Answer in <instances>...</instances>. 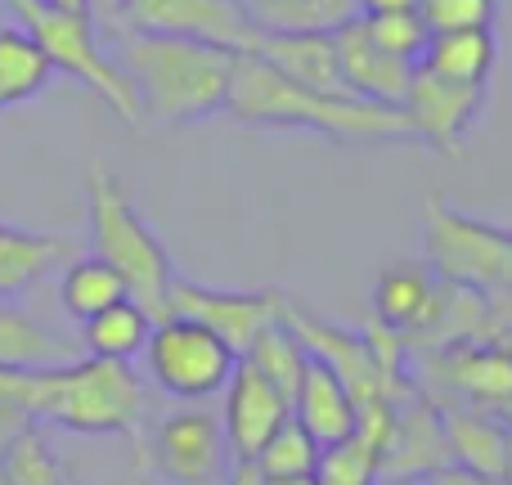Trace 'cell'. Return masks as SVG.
Listing matches in <instances>:
<instances>
[{"instance_id":"1f68e13d","label":"cell","mask_w":512,"mask_h":485,"mask_svg":"<svg viewBox=\"0 0 512 485\" xmlns=\"http://www.w3.org/2000/svg\"><path fill=\"white\" fill-rule=\"evenodd\" d=\"M512 333V288L486 292V337H508Z\"/></svg>"},{"instance_id":"b9f144b4","label":"cell","mask_w":512,"mask_h":485,"mask_svg":"<svg viewBox=\"0 0 512 485\" xmlns=\"http://www.w3.org/2000/svg\"><path fill=\"white\" fill-rule=\"evenodd\" d=\"M378 485H414V481H378Z\"/></svg>"},{"instance_id":"7402d4cb","label":"cell","mask_w":512,"mask_h":485,"mask_svg":"<svg viewBox=\"0 0 512 485\" xmlns=\"http://www.w3.org/2000/svg\"><path fill=\"white\" fill-rule=\"evenodd\" d=\"M72 256V243L59 234H32L0 221V297H18Z\"/></svg>"},{"instance_id":"7a4b0ae2","label":"cell","mask_w":512,"mask_h":485,"mask_svg":"<svg viewBox=\"0 0 512 485\" xmlns=\"http://www.w3.org/2000/svg\"><path fill=\"white\" fill-rule=\"evenodd\" d=\"M113 59L140 99V122H153L162 131H185V126L225 113L234 50L185 41V36L122 32Z\"/></svg>"},{"instance_id":"52a82bcc","label":"cell","mask_w":512,"mask_h":485,"mask_svg":"<svg viewBox=\"0 0 512 485\" xmlns=\"http://www.w3.org/2000/svg\"><path fill=\"white\" fill-rule=\"evenodd\" d=\"M149 32V36H185V41L221 45V50H252L256 23L243 0H122L108 23V36Z\"/></svg>"},{"instance_id":"f35d334b","label":"cell","mask_w":512,"mask_h":485,"mask_svg":"<svg viewBox=\"0 0 512 485\" xmlns=\"http://www.w3.org/2000/svg\"><path fill=\"white\" fill-rule=\"evenodd\" d=\"M50 9H68V14H90V0H41Z\"/></svg>"},{"instance_id":"5b68a950","label":"cell","mask_w":512,"mask_h":485,"mask_svg":"<svg viewBox=\"0 0 512 485\" xmlns=\"http://www.w3.org/2000/svg\"><path fill=\"white\" fill-rule=\"evenodd\" d=\"M508 230L468 216L445 194H427L423 207V265L436 274V283L472 292L499 288V265H504Z\"/></svg>"},{"instance_id":"e575fe53","label":"cell","mask_w":512,"mask_h":485,"mask_svg":"<svg viewBox=\"0 0 512 485\" xmlns=\"http://www.w3.org/2000/svg\"><path fill=\"white\" fill-rule=\"evenodd\" d=\"M225 485H270L265 481V472L256 468V459H230V468H225Z\"/></svg>"},{"instance_id":"d6986e66","label":"cell","mask_w":512,"mask_h":485,"mask_svg":"<svg viewBox=\"0 0 512 485\" xmlns=\"http://www.w3.org/2000/svg\"><path fill=\"white\" fill-rule=\"evenodd\" d=\"M72 360H81V346L72 337L54 333L50 324H41L14 297H0V369L41 373V369H63Z\"/></svg>"},{"instance_id":"e0dca14e","label":"cell","mask_w":512,"mask_h":485,"mask_svg":"<svg viewBox=\"0 0 512 485\" xmlns=\"http://www.w3.org/2000/svg\"><path fill=\"white\" fill-rule=\"evenodd\" d=\"M252 54L265 59L279 77L297 81L319 95H351L342 81L333 32H256Z\"/></svg>"},{"instance_id":"44dd1931","label":"cell","mask_w":512,"mask_h":485,"mask_svg":"<svg viewBox=\"0 0 512 485\" xmlns=\"http://www.w3.org/2000/svg\"><path fill=\"white\" fill-rule=\"evenodd\" d=\"M499 63L495 27H463V32H432L418 68L454 86H490Z\"/></svg>"},{"instance_id":"5bb4252c","label":"cell","mask_w":512,"mask_h":485,"mask_svg":"<svg viewBox=\"0 0 512 485\" xmlns=\"http://www.w3.org/2000/svg\"><path fill=\"white\" fill-rule=\"evenodd\" d=\"M292 418V400L274 387L270 378L252 369V364H234L230 382H225V441H230V459H256L274 432Z\"/></svg>"},{"instance_id":"60d3db41","label":"cell","mask_w":512,"mask_h":485,"mask_svg":"<svg viewBox=\"0 0 512 485\" xmlns=\"http://www.w3.org/2000/svg\"><path fill=\"white\" fill-rule=\"evenodd\" d=\"M499 418H504V423L512 427V405H508V409H504V414H499Z\"/></svg>"},{"instance_id":"ac0fdd59","label":"cell","mask_w":512,"mask_h":485,"mask_svg":"<svg viewBox=\"0 0 512 485\" xmlns=\"http://www.w3.org/2000/svg\"><path fill=\"white\" fill-rule=\"evenodd\" d=\"M292 423H301V432L319 450H333L355 436L360 409H355L351 391L337 382V373H328L319 360H306V373H301L297 396H292Z\"/></svg>"},{"instance_id":"74e56055","label":"cell","mask_w":512,"mask_h":485,"mask_svg":"<svg viewBox=\"0 0 512 485\" xmlns=\"http://www.w3.org/2000/svg\"><path fill=\"white\" fill-rule=\"evenodd\" d=\"M499 288H512V230L504 239V265H499Z\"/></svg>"},{"instance_id":"f546056e","label":"cell","mask_w":512,"mask_h":485,"mask_svg":"<svg viewBox=\"0 0 512 485\" xmlns=\"http://www.w3.org/2000/svg\"><path fill=\"white\" fill-rule=\"evenodd\" d=\"M315 485H378V450L364 436L324 450L315 472Z\"/></svg>"},{"instance_id":"30bf717a","label":"cell","mask_w":512,"mask_h":485,"mask_svg":"<svg viewBox=\"0 0 512 485\" xmlns=\"http://www.w3.org/2000/svg\"><path fill=\"white\" fill-rule=\"evenodd\" d=\"M450 441L436 400L414 378H405L391 391V423L378 450V481H418L427 472L450 468Z\"/></svg>"},{"instance_id":"7c38bea8","label":"cell","mask_w":512,"mask_h":485,"mask_svg":"<svg viewBox=\"0 0 512 485\" xmlns=\"http://www.w3.org/2000/svg\"><path fill=\"white\" fill-rule=\"evenodd\" d=\"M486 99L490 86H454V81H441L418 68L414 86H409L405 104H400L409 140L427 144L441 158H463L477 122L486 117Z\"/></svg>"},{"instance_id":"603a6c76","label":"cell","mask_w":512,"mask_h":485,"mask_svg":"<svg viewBox=\"0 0 512 485\" xmlns=\"http://www.w3.org/2000/svg\"><path fill=\"white\" fill-rule=\"evenodd\" d=\"M153 333V315L140 306V301H117V306L99 310L81 324V355L90 360H113V364H131L135 355H144V342Z\"/></svg>"},{"instance_id":"f1b7e54d","label":"cell","mask_w":512,"mask_h":485,"mask_svg":"<svg viewBox=\"0 0 512 485\" xmlns=\"http://www.w3.org/2000/svg\"><path fill=\"white\" fill-rule=\"evenodd\" d=\"M360 27L369 32V41L378 45V50L396 54V59H405V63L423 59L427 41H432V32H427V23L418 18V9H400V14H369V18H360Z\"/></svg>"},{"instance_id":"7bdbcfd3","label":"cell","mask_w":512,"mask_h":485,"mask_svg":"<svg viewBox=\"0 0 512 485\" xmlns=\"http://www.w3.org/2000/svg\"><path fill=\"white\" fill-rule=\"evenodd\" d=\"M0 485H9V481H5V477H0Z\"/></svg>"},{"instance_id":"83f0119b","label":"cell","mask_w":512,"mask_h":485,"mask_svg":"<svg viewBox=\"0 0 512 485\" xmlns=\"http://www.w3.org/2000/svg\"><path fill=\"white\" fill-rule=\"evenodd\" d=\"M0 477H5L9 485H68L59 454H54V445L45 441V432L36 423L5 450V459H0Z\"/></svg>"},{"instance_id":"d6a6232c","label":"cell","mask_w":512,"mask_h":485,"mask_svg":"<svg viewBox=\"0 0 512 485\" xmlns=\"http://www.w3.org/2000/svg\"><path fill=\"white\" fill-rule=\"evenodd\" d=\"M32 427V418L23 414L18 405H9V400H0V459H5V450L18 441V436Z\"/></svg>"},{"instance_id":"8fae6325","label":"cell","mask_w":512,"mask_h":485,"mask_svg":"<svg viewBox=\"0 0 512 485\" xmlns=\"http://www.w3.org/2000/svg\"><path fill=\"white\" fill-rule=\"evenodd\" d=\"M283 292L279 288H256V292H234V288H207L194 279H171L167 310L180 319L212 328L234 355H243L256 342V333H265L270 324L283 319Z\"/></svg>"},{"instance_id":"6da1fadb","label":"cell","mask_w":512,"mask_h":485,"mask_svg":"<svg viewBox=\"0 0 512 485\" xmlns=\"http://www.w3.org/2000/svg\"><path fill=\"white\" fill-rule=\"evenodd\" d=\"M225 113L252 131H297L333 144H400L409 140L405 113L391 104L355 95H319L297 81L279 77L252 50L234 54V77L225 95Z\"/></svg>"},{"instance_id":"ab89813d","label":"cell","mask_w":512,"mask_h":485,"mask_svg":"<svg viewBox=\"0 0 512 485\" xmlns=\"http://www.w3.org/2000/svg\"><path fill=\"white\" fill-rule=\"evenodd\" d=\"M270 485H315V477H306V481H270Z\"/></svg>"},{"instance_id":"4fadbf2b","label":"cell","mask_w":512,"mask_h":485,"mask_svg":"<svg viewBox=\"0 0 512 485\" xmlns=\"http://www.w3.org/2000/svg\"><path fill=\"white\" fill-rule=\"evenodd\" d=\"M423 364L436 387H450V400L459 405L486 409V414H504L512 405V346L504 337L445 346V351L423 355Z\"/></svg>"},{"instance_id":"8d00e7d4","label":"cell","mask_w":512,"mask_h":485,"mask_svg":"<svg viewBox=\"0 0 512 485\" xmlns=\"http://www.w3.org/2000/svg\"><path fill=\"white\" fill-rule=\"evenodd\" d=\"M117 9H122V0H90V18H95L99 32H108V23H113Z\"/></svg>"},{"instance_id":"8992f818","label":"cell","mask_w":512,"mask_h":485,"mask_svg":"<svg viewBox=\"0 0 512 485\" xmlns=\"http://www.w3.org/2000/svg\"><path fill=\"white\" fill-rule=\"evenodd\" d=\"M144 364H149V378L158 382L162 396L180 400V405H203L225 391L239 355L212 328L167 315L153 324L149 342H144Z\"/></svg>"},{"instance_id":"277c9868","label":"cell","mask_w":512,"mask_h":485,"mask_svg":"<svg viewBox=\"0 0 512 485\" xmlns=\"http://www.w3.org/2000/svg\"><path fill=\"white\" fill-rule=\"evenodd\" d=\"M0 5L41 45L45 63H50L54 72L81 81L95 99H104L117 122L140 126V99H135L126 72L117 68V59L104 50V41H99L104 32L95 27V18L68 14V9H50V5H41V0H0Z\"/></svg>"},{"instance_id":"3957f363","label":"cell","mask_w":512,"mask_h":485,"mask_svg":"<svg viewBox=\"0 0 512 485\" xmlns=\"http://www.w3.org/2000/svg\"><path fill=\"white\" fill-rule=\"evenodd\" d=\"M86 221H90V252L99 261H108L131 288V301H140L144 310L158 319H167V292H171V256L162 239L153 234V225L140 216L131 189L122 185L117 171H108L104 162L86 171Z\"/></svg>"},{"instance_id":"d4e9b609","label":"cell","mask_w":512,"mask_h":485,"mask_svg":"<svg viewBox=\"0 0 512 485\" xmlns=\"http://www.w3.org/2000/svg\"><path fill=\"white\" fill-rule=\"evenodd\" d=\"M50 77H54V68L45 63L41 45H36L18 23L0 27V113L36 99L45 86H50Z\"/></svg>"},{"instance_id":"4dcf8cb0","label":"cell","mask_w":512,"mask_h":485,"mask_svg":"<svg viewBox=\"0 0 512 485\" xmlns=\"http://www.w3.org/2000/svg\"><path fill=\"white\" fill-rule=\"evenodd\" d=\"M414 9L427 32H463V27H495L499 0H418Z\"/></svg>"},{"instance_id":"cb8c5ba5","label":"cell","mask_w":512,"mask_h":485,"mask_svg":"<svg viewBox=\"0 0 512 485\" xmlns=\"http://www.w3.org/2000/svg\"><path fill=\"white\" fill-rule=\"evenodd\" d=\"M126 297H131L126 279L108 261H99L95 252L68 256V261L59 265V306H63V315L77 319V324H86L90 315H99V310L117 306V301H126Z\"/></svg>"},{"instance_id":"ffe728a7","label":"cell","mask_w":512,"mask_h":485,"mask_svg":"<svg viewBox=\"0 0 512 485\" xmlns=\"http://www.w3.org/2000/svg\"><path fill=\"white\" fill-rule=\"evenodd\" d=\"M436 274L423 261H391L373 283V324L391 328V333L409 337L436 301Z\"/></svg>"},{"instance_id":"ba28073f","label":"cell","mask_w":512,"mask_h":485,"mask_svg":"<svg viewBox=\"0 0 512 485\" xmlns=\"http://www.w3.org/2000/svg\"><path fill=\"white\" fill-rule=\"evenodd\" d=\"M283 324L297 333V342L306 346L310 360H319L328 373H337V382L351 391L355 409L391 400V391L409 378V373H391L387 364L378 360V351L369 346L364 333H346V328L328 324V319L310 315V310L292 306V301H283Z\"/></svg>"},{"instance_id":"484cf974","label":"cell","mask_w":512,"mask_h":485,"mask_svg":"<svg viewBox=\"0 0 512 485\" xmlns=\"http://www.w3.org/2000/svg\"><path fill=\"white\" fill-rule=\"evenodd\" d=\"M243 364H252L261 378H270L274 387L283 391V396H297V382H301V373H306V346L297 342V333H292L288 324H270L265 333H256V342L248 346V351L239 355Z\"/></svg>"},{"instance_id":"2e32d148","label":"cell","mask_w":512,"mask_h":485,"mask_svg":"<svg viewBox=\"0 0 512 485\" xmlns=\"http://www.w3.org/2000/svg\"><path fill=\"white\" fill-rule=\"evenodd\" d=\"M333 45H337V63H342V81L355 99H373V104H391V108L405 104L418 63H405V59H396V54L378 50V45L369 41V32L360 27V18L337 27Z\"/></svg>"},{"instance_id":"9a60e30c","label":"cell","mask_w":512,"mask_h":485,"mask_svg":"<svg viewBox=\"0 0 512 485\" xmlns=\"http://www.w3.org/2000/svg\"><path fill=\"white\" fill-rule=\"evenodd\" d=\"M445 423V441H450L454 468H468L477 477L508 485L512 481V427L499 414L459 405V400H436Z\"/></svg>"},{"instance_id":"836d02e7","label":"cell","mask_w":512,"mask_h":485,"mask_svg":"<svg viewBox=\"0 0 512 485\" xmlns=\"http://www.w3.org/2000/svg\"><path fill=\"white\" fill-rule=\"evenodd\" d=\"M414 485H495V481H486V477H477V472H468V468H441V472H427V477H418Z\"/></svg>"},{"instance_id":"d590c367","label":"cell","mask_w":512,"mask_h":485,"mask_svg":"<svg viewBox=\"0 0 512 485\" xmlns=\"http://www.w3.org/2000/svg\"><path fill=\"white\" fill-rule=\"evenodd\" d=\"M360 5V18L369 14H400V9H414L418 0H355Z\"/></svg>"},{"instance_id":"4316f807","label":"cell","mask_w":512,"mask_h":485,"mask_svg":"<svg viewBox=\"0 0 512 485\" xmlns=\"http://www.w3.org/2000/svg\"><path fill=\"white\" fill-rule=\"evenodd\" d=\"M319 459H324V450L301 432V423L288 418V423L265 441V450L256 454V468L265 472V481H306L319 472Z\"/></svg>"},{"instance_id":"9c48e42d","label":"cell","mask_w":512,"mask_h":485,"mask_svg":"<svg viewBox=\"0 0 512 485\" xmlns=\"http://www.w3.org/2000/svg\"><path fill=\"white\" fill-rule=\"evenodd\" d=\"M144 459L167 485H216L230 468L221 414H212L207 405H180L162 414Z\"/></svg>"}]
</instances>
